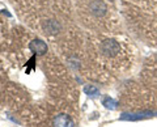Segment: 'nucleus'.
<instances>
[{
    "instance_id": "f257e3e1",
    "label": "nucleus",
    "mask_w": 157,
    "mask_h": 127,
    "mask_svg": "<svg viewBox=\"0 0 157 127\" xmlns=\"http://www.w3.org/2000/svg\"><path fill=\"white\" fill-rule=\"evenodd\" d=\"M101 51L106 58H115L121 52V45L114 40H106L102 42Z\"/></svg>"
},
{
    "instance_id": "f03ea898",
    "label": "nucleus",
    "mask_w": 157,
    "mask_h": 127,
    "mask_svg": "<svg viewBox=\"0 0 157 127\" xmlns=\"http://www.w3.org/2000/svg\"><path fill=\"white\" fill-rule=\"evenodd\" d=\"M156 113L155 111H141V113H134V114H122L121 119L123 121H140V119H147V118H152L155 117Z\"/></svg>"
},
{
    "instance_id": "7ed1b4c3",
    "label": "nucleus",
    "mask_w": 157,
    "mask_h": 127,
    "mask_svg": "<svg viewBox=\"0 0 157 127\" xmlns=\"http://www.w3.org/2000/svg\"><path fill=\"white\" fill-rule=\"evenodd\" d=\"M29 48L30 51H33L34 54H38V55H43V54L47 52V45L42 40H34L29 43Z\"/></svg>"
},
{
    "instance_id": "20e7f679",
    "label": "nucleus",
    "mask_w": 157,
    "mask_h": 127,
    "mask_svg": "<svg viewBox=\"0 0 157 127\" xmlns=\"http://www.w3.org/2000/svg\"><path fill=\"white\" fill-rule=\"evenodd\" d=\"M54 127H73L72 119L67 114H59L52 121Z\"/></svg>"
},
{
    "instance_id": "39448f33",
    "label": "nucleus",
    "mask_w": 157,
    "mask_h": 127,
    "mask_svg": "<svg viewBox=\"0 0 157 127\" xmlns=\"http://www.w3.org/2000/svg\"><path fill=\"white\" fill-rule=\"evenodd\" d=\"M89 8H90V12L97 14V16H102V14L106 12V6L102 2H100V0H96V2H93L90 6H89Z\"/></svg>"
},
{
    "instance_id": "423d86ee",
    "label": "nucleus",
    "mask_w": 157,
    "mask_h": 127,
    "mask_svg": "<svg viewBox=\"0 0 157 127\" xmlns=\"http://www.w3.org/2000/svg\"><path fill=\"white\" fill-rule=\"evenodd\" d=\"M102 105H104L106 109H110V110H115L117 107H118V102L115 100H113L111 97L109 96H106L102 98Z\"/></svg>"
},
{
    "instance_id": "0eeeda50",
    "label": "nucleus",
    "mask_w": 157,
    "mask_h": 127,
    "mask_svg": "<svg viewBox=\"0 0 157 127\" xmlns=\"http://www.w3.org/2000/svg\"><path fill=\"white\" fill-rule=\"evenodd\" d=\"M84 92L89 96V97H97L98 94H100V90L97 89L96 87H93V85H86L84 87Z\"/></svg>"
}]
</instances>
